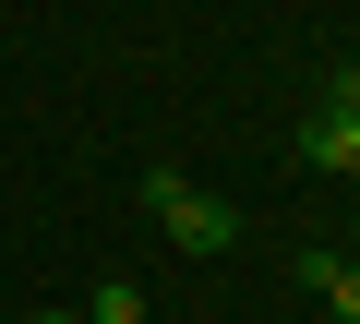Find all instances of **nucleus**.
Listing matches in <instances>:
<instances>
[{
  "label": "nucleus",
  "mask_w": 360,
  "mask_h": 324,
  "mask_svg": "<svg viewBox=\"0 0 360 324\" xmlns=\"http://www.w3.org/2000/svg\"><path fill=\"white\" fill-rule=\"evenodd\" d=\"M144 216H156V228H168L180 252H205V264H217V252L240 240V216H229V205H217L205 181H180V169H144Z\"/></svg>",
  "instance_id": "nucleus-1"
},
{
  "label": "nucleus",
  "mask_w": 360,
  "mask_h": 324,
  "mask_svg": "<svg viewBox=\"0 0 360 324\" xmlns=\"http://www.w3.org/2000/svg\"><path fill=\"white\" fill-rule=\"evenodd\" d=\"M300 156H312V169H336V181H360V120L312 96V120H300Z\"/></svg>",
  "instance_id": "nucleus-2"
},
{
  "label": "nucleus",
  "mask_w": 360,
  "mask_h": 324,
  "mask_svg": "<svg viewBox=\"0 0 360 324\" xmlns=\"http://www.w3.org/2000/svg\"><path fill=\"white\" fill-rule=\"evenodd\" d=\"M300 288H324V312L360 324V252H300Z\"/></svg>",
  "instance_id": "nucleus-3"
},
{
  "label": "nucleus",
  "mask_w": 360,
  "mask_h": 324,
  "mask_svg": "<svg viewBox=\"0 0 360 324\" xmlns=\"http://www.w3.org/2000/svg\"><path fill=\"white\" fill-rule=\"evenodd\" d=\"M84 324H144V288H132V276H120V288H96V300H84Z\"/></svg>",
  "instance_id": "nucleus-4"
},
{
  "label": "nucleus",
  "mask_w": 360,
  "mask_h": 324,
  "mask_svg": "<svg viewBox=\"0 0 360 324\" xmlns=\"http://www.w3.org/2000/svg\"><path fill=\"white\" fill-rule=\"evenodd\" d=\"M25 324H84V312H60V300H49V312H25Z\"/></svg>",
  "instance_id": "nucleus-5"
},
{
  "label": "nucleus",
  "mask_w": 360,
  "mask_h": 324,
  "mask_svg": "<svg viewBox=\"0 0 360 324\" xmlns=\"http://www.w3.org/2000/svg\"><path fill=\"white\" fill-rule=\"evenodd\" d=\"M348 252H360V205H348Z\"/></svg>",
  "instance_id": "nucleus-6"
}]
</instances>
